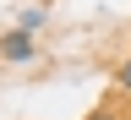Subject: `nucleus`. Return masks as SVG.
Segmentation results:
<instances>
[{"label":"nucleus","instance_id":"nucleus-3","mask_svg":"<svg viewBox=\"0 0 131 120\" xmlns=\"http://www.w3.org/2000/svg\"><path fill=\"white\" fill-rule=\"evenodd\" d=\"M88 120H120V115H115V109H93Z\"/></svg>","mask_w":131,"mask_h":120},{"label":"nucleus","instance_id":"nucleus-2","mask_svg":"<svg viewBox=\"0 0 131 120\" xmlns=\"http://www.w3.org/2000/svg\"><path fill=\"white\" fill-rule=\"evenodd\" d=\"M115 82H120V93H131V55L120 60V71H115Z\"/></svg>","mask_w":131,"mask_h":120},{"label":"nucleus","instance_id":"nucleus-1","mask_svg":"<svg viewBox=\"0 0 131 120\" xmlns=\"http://www.w3.org/2000/svg\"><path fill=\"white\" fill-rule=\"evenodd\" d=\"M33 49H38V44H33V33L16 27V33H6V38H0V60H33Z\"/></svg>","mask_w":131,"mask_h":120}]
</instances>
